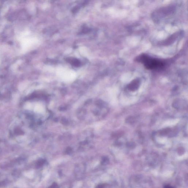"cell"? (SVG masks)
<instances>
[{
  "label": "cell",
  "mask_w": 188,
  "mask_h": 188,
  "mask_svg": "<svg viewBox=\"0 0 188 188\" xmlns=\"http://www.w3.org/2000/svg\"><path fill=\"white\" fill-rule=\"evenodd\" d=\"M137 60L148 70H156L162 68L164 66V63L161 61L153 58L145 54L140 55Z\"/></svg>",
  "instance_id": "cell-1"
},
{
  "label": "cell",
  "mask_w": 188,
  "mask_h": 188,
  "mask_svg": "<svg viewBox=\"0 0 188 188\" xmlns=\"http://www.w3.org/2000/svg\"><path fill=\"white\" fill-rule=\"evenodd\" d=\"M35 111L39 113H42L44 111V108L42 105L41 104H37L35 106L34 108Z\"/></svg>",
  "instance_id": "cell-2"
},
{
  "label": "cell",
  "mask_w": 188,
  "mask_h": 188,
  "mask_svg": "<svg viewBox=\"0 0 188 188\" xmlns=\"http://www.w3.org/2000/svg\"><path fill=\"white\" fill-rule=\"evenodd\" d=\"M57 185L56 183H54L52 185L48 188H57Z\"/></svg>",
  "instance_id": "cell-3"
},
{
  "label": "cell",
  "mask_w": 188,
  "mask_h": 188,
  "mask_svg": "<svg viewBox=\"0 0 188 188\" xmlns=\"http://www.w3.org/2000/svg\"><path fill=\"white\" fill-rule=\"evenodd\" d=\"M96 188H104V186L102 185H99Z\"/></svg>",
  "instance_id": "cell-4"
},
{
  "label": "cell",
  "mask_w": 188,
  "mask_h": 188,
  "mask_svg": "<svg viewBox=\"0 0 188 188\" xmlns=\"http://www.w3.org/2000/svg\"><path fill=\"white\" fill-rule=\"evenodd\" d=\"M164 188H173L170 185H166L164 187Z\"/></svg>",
  "instance_id": "cell-5"
}]
</instances>
